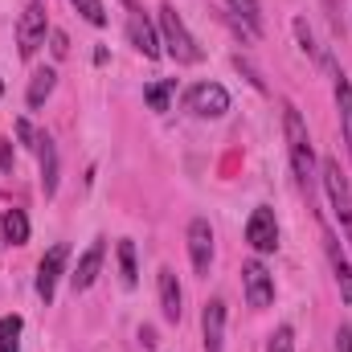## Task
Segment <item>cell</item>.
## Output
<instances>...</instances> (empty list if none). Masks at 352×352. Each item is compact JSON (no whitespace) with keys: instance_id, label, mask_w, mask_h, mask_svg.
<instances>
[{"instance_id":"4dcf8cb0","label":"cell","mask_w":352,"mask_h":352,"mask_svg":"<svg viewBox=\"0 0 352 352\" xmlns=\"http://www.w3.org/2000/svg\"><path fill=\"white\" fill-rule=\"evenodd\" d=\"M123 4H127V8H131V4H135V0H123Z\"/></svg>"},{"instance_id":"7c38bea8","label":"cell","mask_w":352,"mask_h":352,"mask_svg":"<svg viewBox=\"0 0 352 352\" xmlns=\"http://www.w3.org/2000/svg\"><path fill=\"white\" fill-rule=\"evenodd\" d=\"M201 340H205V352H221V344H226V303L221 299L205 303V311H201Z\"/></svg>"},{"instance_id":"9a60e30c","label":"cell","mask_w":352,"mask_h":352,"mask_svg":"<svg viewBox=\"0 0 352 352\" xmlns=\"http://www.w3.org/2000/svg\"><path fill=\"white\" fill-rule=\"evenodd\" d=\"M33 152H37V160H41V188H45V197H54V192H58V144L41 131Z\"/></svg>"},{"instance_id":"83f0119b","label":"cell","mask_w":352,"mask_h":352,"mask_svg":"<svg viewBox=\"0 0 352 352\" xmlns=\"http://www.w3.org/2000/svg\"><path fill=\"white\" fill-rule=\"evenodd\" d=\"M0 173H12V140H0Z\"/></svg>"},{"instance_id":"d4e9b609","label":"cell","mask_w":352,"mask_h":352,"mask_svg":"<svg viewBox=\"0 0 352 352\" xmlns=\"http://www.w3.org/2000/svg\"><path fill=\"white\" fill-rule=\"evenodd\" d=\"M82 16H87L90 25H107V8H102V0H70Z\"/></svg>"},{"instance_id":"7402d4cb","label":"cell","mask_w":352,"mask_h":352,"mask_svg":"<svg viewBox=\"0 0 352 352\" xmlns=\"http://www.w3.org/2000/svg\"><path fill=\"white\" fill-rule=\"evenodd\" d=\"M173 90H176V78H164V82H156V87H148V107L152 111H168V98H173Z\"/></svg>"},{"instance_id":"6da1fadb","label":"cell","mask_w":352,"mask_h":352,"mask_svg":"<svg viewBox=\"0 0 352 352\" xmlns=\"http://www.w3.org/2000/svg\"><path fill=\"white\" fill-rule=\"evenodd\" d=\"M283 135H287V156H291V168L299 188L311 197L316 192V152H311V140H307V123L303 115L295 111V102H283Z\"/></svg>"},{"instance_id":"ba28073f","label":"cell","mask_w":352,"mask_h":352,"mask_svg":"<svg viewBox=\"0 0 352 352\" xmlns=\"http://www.w3.org/2000/svg\"><path fill=\"white\" fill-rule=\"evenodd\" d=\"M246 242L258 250V254H274L278 250V221H274V209L258 205L246 221Z\"/></svg>"},{"instance_id":"277c9868","label":"cell","mask_w":352,"mask_h":352,"mask_svg":"<svg viewBox=\"0 0 352 352\" xmlns=\"http://www.w3.org/2000/svg\"><path fill=\"white\" fill-rule=\"evenodd\" d=\"M45 33H50V8L41 0H33L21 12V21H16V50H21V58H33L45 45Z\"/></svg>"},{"instance_id":"30bf717a","label":"cell","mask_w":352,"mask_h":352,"mask_svg":"<svg viewBox=\"0 0 352 352\" xmlns=\"http://www.w3.org/2000/svg\"><path fill=\"white\" fill-rule=\"evenodd\" d=\"M188 258H192L197 274H209V266H213V226L205 217L188 221Z\"/></svg>"},{"instance_id":"f1b7e54d","label":"cell","mask_w":352,"mask_h":352,"mask_svg":"<svg viewBox=\"0 0 352 352\" xmlns=\"http://www.w3.org/2000/svg\"><path fill=\"white\" fill-rule=\"evenodd\" d=\"M336 352H352V328H336Z\"/></svg>"},{"instance_id":"8992f818","label":"cell","mask_w":352,"mask_h":352,"mask_svg":"<svg viewBox=\"0 0 352 352\" xmlns=\"http://www.w3.org/2000/svg\"><path fill=\"white\" fill-rule=\"evenodd\" d=\"M184 102H188V111L197 119H221L230 111V90L221 87V82H197V87L188 90Z\"/></svg>"},{"instance_id":"d6986e66","label":"cell","mask_w":352,"mask_h":352,"mask_svg":"<svg viewBox=\"0 0 352 352\" xmlns=\"http://www.w3.org/2000/svg\"><path fill=\"white\" fill-rule=\"evenodd\" d=\"M54 87H58V74H54V70H37V74H33V82H29V94H25V98H29V107H33V111H37V107H45V98L54 94Z\"/></svg>"},{"instance_id":"52a82bcc","label":"cell","mask_w":352,"mask_h":352,"mask_svg":"<svg viewBox=\"0 0 352 352\" xmlns=\"http://www.w3.org/2000/svg\"><path fill=\"white\" fill-rule=\"evenodd\" d=\"M242 287H246V299H250L254 311H263V307L274 303V274L258 258H250V263L242 266Z\"/></svg>"},{"instance_id":"ac0fdd59","label":"cell","mask_w":352,"mask_h":352,"mask_svg":"<svg viewBox=\"0 0 352 352\" xmlns=\"http://www.w3.org/2000/svg\"><path fill=\"white\" fill-rule=\"evenodd\" d=\"M4 242L8 246H25L29 242V217H25V209H8L4 213Z\"/></svg>"},{"instance_id":"ffe728a7","label":"cell","mask_w":352,"mask_h":352,"mask_svg":"<svg viewBox=\"0 0 352 352\" xmlns=\"http://www.w3.org/2000/svg\"><path fill=\"white\" fill-rule=\"evenodd\" d=\"M21 328H25V320L16 311L0 316V352H21Z\"/></svg>"},{"instance_id":"2e32d148","label":"cell","mask_w":352,"mask_h":352,"mask_svg":"<svg viewBox=\"0 0 352 352\" xmlns=\"http://www.w3.org/2000/svg\"><path fill=\"white\" fill-rule=\"evenodd\" d=\"M336 107H340V127H344V144L352 156V82L336 70Z\"/></svg>"},{"instance_id":"4fadbf2b","label":"cell","mask_w":352,"mask_h":352,"mask_svg":"<svg viewBox=\"0 0 352 352\" xmlns=\"http://www.w3.org/2000/svg\"><path fill=\"white\" fill-rule=\"evenodd\" d=\"M156 291H160V316H164L168 324H176L180 311H184V295H180V283H176L173 266H160V274H156Z\"/></svg>"},{"instance_id":"603a6c76","label":"cell","mask_w":352,"mask_h":352,"mask_svg":"<svg viewBox=\"0 0 352 352\" xmlns=\"http://www.w3.org/2000/svg\"><path fill=\"white\" fill-rule=\"evenodd\" d=\"M295 37H299V50H303V54H311L316 62H328V58L320 54V45H316V37H311V29H307L303 16H295Z\"/></svg>"},{"instance_id":"9c48e42d","label":"cell","mask_w":352,"mask_h":352,"mask_svg":"<svg viewBox=\"0 0 352 352\" xmlns=\"http://www.w3.org/2000/svg\"><path fill=\"white\" fill-rule=\"evenodd\" d=\"M127 41H131L148 62H156V58L164 54V50H160V33L152 29V21H148L144 8H135V4H131V12H127Z\"/></svg>"},{"instance_id":"44dd1931","label":"cell","mask_w":352,"mask_h":352,"mask_svg":"<svg viewBox=\"0 0 352 352\" xmlns=\"http://www.w3.org/2000/svg\"><path fill=\"white\" fill-rule=\"evenodd\" d=\"M119 274H123V287H135V283H140V270H135V242H131V238L119 242Z\"/></svg>"},{"instance_id":"5b68a950","label":"cell","mask_w":352,"mask_h":352,"mask_svg":"<svg viewBox=\"0 0 352 352\" xmlns=\"http://www.w3.org/2000/svg\"><path fill=\"white\" fill-rule=\"evenodd\" d=\"M66 263H70V246H66V242L50 246V250H45V258L37 263V295H41V303H45V307L54 303V291H58V278L66 274Z\"/></svg>"},{"instance_id":"e0dca14e","label":"cell","mask_w":352,"mask_h":352,"mask_svg":"<svg viewBox=\"0 0 352 352\" xmlns=\"http://www.w3.org/2000/svg\"><path fill=\"white\" fill-rule=\"evenodd\" d=\"M226 4H230V12H234L254 37L263 33V4H258V0H226Z\"/></svg>"},{"instance_id":"7a4b0ae2","label":"cell","mask_w":352,"mask_h":352,"mask_svg":"<svg viewBox=\"0 0 352 352\" xmlns=\"http://www.w3.org/2000/svg\"><path fill=\"white\" fill-rule=\"evenodd\" d=\"M160 45H164V54L173 58L176 66H197L205 58L201 45H197V37L188 33V25L180 21V12H176L173 4H160Z\"/></svg>"},{"instance_id":"8fae6325","label":"cell","mask_w":352,"mask_h":352,"mask_svg":"<svg viewBox=\"0 0 352 352\" xmlns=\"http://www.w3.org/2000/svg\"><path fill=\"white\" fill-rule=\"evenodd\" d=\"M102 258H107V242H102V238H94V242L87 246V254L78 258L74 274H70V287H74V295L94 287V278H98V270H102Z\"/></svg>"},{"instance_id":"484cf974","label":"cell","mask_w":352,"mask_h":352,"mask_svg":"<svg viewBox=\"0 0 352 352\" xmlns=\"http://www.w3.org/2000/svg\"><path fill=\"white\" fill-rule=\"evenodd\" d=\"M16 135H21V144H25V148H37V135H41V131H33V123H29V119H16Z\"/></svg>"},{"instance_id":"1f68e13d","label":"cell","mask_w":352,"mask_h":352,"mask_svg":"<svg viewBox=\"0 0 352 352\" xmlns=\"http://www.w3.org/2000/svg\"><path fill=\"white\" fill-rule=\"evenodd\" d=\"M0 94H4V82H0Z\"/></svg>"},{"instance_id":"f546056e","label":"cell","mask_w":352,"mask_h":352,"mask_svg":"<svg viewBox=\"0 0 352 352\" xmlns=\"http://www.w3.org/2000/svg\"><path fill=\"white\" fill-rule=\"evenodd\" d=\"M140 340H144V344L152 349V344H156V332H152V328H140Z\"/></svg>"},{"instance_id":"cb8c5ba5","label":"cell","mask_w":352,"mask_h":352,"mask_svg":"<svg viewBox=\"0 0 352 352\" xmlns=\"http://www.w3.org/2000/svg\"><path fill=\"white\" fill-rule=\"evenodd\" d=\"M266 352H295V328H291V324L274 328V332H270V344H266Z\"/></svg>"},{"instance_id":"3957f363","label":"cell","mask_w":352,"mask_h":352,"mask_svg":"<svg viewBox=\"0 0 352 352\" xmlns=\"http://www.w3.org/2000/svg\"><path fill=\"white\" fill-rule=\"evenodd\" d=\"M320 180H324V192H328V201H332V213H336V221H340V230H344V238H349V246H352V188H349V176L340 173L336 160H324Z\"/></svg>"},{"instance_id":"5bb4252c","label":"cell","mask_w":352,"mask_h":352,"mask_svg":"<svg viewBox=\"0 0 352 352\" xmlns=\"http://www.w3.org/2000/svg\"><path fill=\"white\" fill-rule=\"evenodd\" d=\"M324 250H328V263H332V274H336V287H340V299L352 307V266L340 250V238L332 230H324Z\"/></svg>"},{"instance_id":"4316f807","label":"cell","mask_w":352,"mask_h":352,"mask_svg":"<svg viewBox=\"0 0 352 352\" xmlns=\"http://www.w3.org/2000/svg\"><path fill=\"white\" fill-rule=\"evenodd\" d=\"M50 50H54V58H66V54H70V41H66V33H50Z\"/></svg>"}]
</instances>
